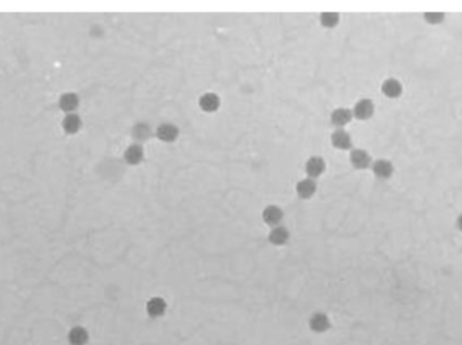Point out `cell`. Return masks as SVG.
<instances>
[{"mask_svg": "<svg viewBox=\"0 0 462 345\" xmlns=\"http://www.w3.org/2000/svg\"><path fill=\"white\" fill-rule=\"evenodd\" d=\"M179 127L172 124V123H162L157 127L156 135L161 142L172 143L179 138Z\"/></svg>", "mask_w": 462, "mask_h": 345, "instance_id": "6da1fadb", "label": "cell"}, {"mask_svg": "<svg viewBox=\"0 0 462 345\" xmlns=\"http://www.w3.org/2000/svg\"><path fill=\"white\" fill-rule=\"evenodd\" d=\"M324 169H326V163H324V159L322 157L314 155L311 158L307 159L306 173L308 175V178H318L323 174Z\"/></svg>", "mask_w": 462, "mask_h": 345, "instance_id": "7a4b0ae2", "label": "cell"}, {"mask_svg": "<svg viewBox=\"0 0 462 345\" xmlns=\"http://www.w3.org/2000/svg\"><path fill=\"white\" fill-rule=\"evenodd\" d=\"M374 112V104L368 98H362L353 108V115L360 120H368Z\"/></svg>", "mask_w": 462, "mask_h": 345, "instance_id": "3957f363", "label": "cell"}, {"mask_svg": "<svg viewBox=\"0 0 462 345\" xmlns=\"http://www.w3.org/2000/svg\"><path fill=\"white\" fill-rule=\"evenodd\" d=\"M282 217H284V213L276 205H269V207H266L262 212V220L265 221L268 225L270 227H277L281 223Z\"/></svg>", "mask_w": 462, "mask_h": 345, "instance_id": "277c9868", "label": "cell"}, {"mask_svg": "<svg viewBox=\"0 0 462 345\" xmlns=\"http://www.w3.org/2000/svg\"><path fill=\"white\" fill-rule=\"evenodd\" d=\"M199 106H200L201 111L211 114V112L218 111V108L221 106V100H219V96L217 93L207 92V93L201 94L200 98H199Z\"/></svg>", "mask_w": 462, "mask_h": 345, "instance_id": "5b68a950", "label": "cell"}, {"mask_svg": "<svg viewBox=\"0 0 462 345\" xmlns=\"http://www.w3.org/2000/svg\"><path fill=\"white\" fill-rule=\"evenodd\" d=\"M350 162L356 169L358 170H364L366 167L370 166V163H372V159H370V155L366 153L365 150H361V149H356V150H353L350 153Z\"/></svg>", "mask_w": 462, "mask_h": 345, "instance_id": "8992f818", "label": "cell"}, {"mask_svg": "<svg viewBox=\"0 0 462 345\" xmlns=\"http://www.w3.org/2000/svg\"><path fill=\"white\" fill-rule=\"evenodd\" d=\"M316 191V183L312 178H304L302 181H299L296 185V193L300 199L308 200L311 199L312 195L315 194Z\"/></svg>", "mask_w": 462, "mask_h": 345, "instance_id": "52a82bcc", "label": "cell"}, {"mask_svg": "<svg viewBox=\"0 0 462 345\" xmlns=\"http://www.w3.org/2000/svg\"><path fill=\"white\" fill-rule=\"evenodd\" d=\"M331 143L338 150H348L352 147V136L342 128H338L332 132Z\"/></svg>", "mask_w": 462, "mask_h": 345, "instance_id": "ba28073f", "label": "cell"}, {"mask_svg": "<svg viewBox=\"0 0 462 345\" xmlns=\"http://www.w3.org/2000/svg\"><path fill=\"white\" fill-rule=\"evenodd\" d=\"M124 161L129 165H138L143 159V147L139 143H133L124 151Z\"/></svg>", "mask_w": 462, "mask_h": 345, "instance_id": "9c48e42d", "label": "cell"}, {"mask_svg": "<svg viewBox=\"0 0 462 345\" xmlns=\"http://www.w3.org/2000/svg\"><path fill=\"white\" fill-rule=\"evenodd\" d=\"M166 310V302L161 297H153L147 301L146 312L150 317H161Z\"/></svg>", "mask_w": 462, "mask_h": 345, "instance_id": "30bf717a", "label": "cell"}, {"mask_svg": "<svg viewBox=\"0 0 462 345\" xmlns=\"http://www.w3.org/2000/svg\"><path fill=\"white\" fill-rule=\"evenodd\" d=\"M353 118V112L352 111H349L348 108H337L335 111H332L331 114V123L332 126L338 127V128H342L346 124L352 122Z\"/></svg>", "mask_w": 462, "mask_h": 345, "instance_id": "8fae6325", "label": "cell"}, {"mask_svg": "<svg viewBox=\"0 0 462 345\" xmlns=\"http://www.w3.org/2000/svg\"><path fill=\"white\" fill-rule=\"evenodd\" d=\"M310 328L316 333H323L330 328V320L324 313H315L310 318Z\"/></svg>", "mask_w": 462, "mask_h": 345, "instance_id": "7c38bea8", "label": "cell"}, {"mask_svg": "<svg viewBox=\"0 0 462 345\" xmlns=\"http://www.w3.org/2000/svg\"><path fill=\"white\" fill-rule=\"evenodd\" d=\"M131 136L134 139L137 143H143L149 140V138L151 136V128L150 126L147 124V123H137L134 127H133V131H131Z\"/></svg>", "mask_w": 462, "mask_h": 345, "instance_id": "4fadbf2b", "label": "cell"}, {"mask_svg": "<svg viewBox=\"0 0 462 345\" xmlns=\"http://www.w3.org/2000/svg\"><path fill=\"white\" fill-rule=\"evenodd\" d=\"M289 240V231L282 225L272 228L269 233V241L273 245H284Z\"/></svg>", "mask_w": 462, "mask_h": 345, "instance_id": "5bb4252c", "label": "cell"}, {"mask_svg": "<svg viewBox=\"0 0 462 345\" xmlns=\"http://www.w3.org/2000/svg\"><path fill=\"white\" fill-rule=\"evenodd\" d=\"M372 169L374 175L383 179L389 178L393 173L392 163L387 161V159H379V161H376V162L373 163Z\"/></svg>", "mask_w": 462, "mask_h": 345, "instance_id": "9a60e30c", "label": "cell"}, {"mask_svg": "<svg viewBox=\"0 0 462 345\" xmlns=\"http://www.w3.org/2000/svg\"><path fill=\"white\" fill-rule=\"evenodd\" d=\"M381 90H383V93H384L387 97L395 98L400 96L403 88H401V84L397 81V80H395V78H388V80H385V81L383 82Z\"/></svg>", "mask_w": 462, "mask_h": 345, "instance_id": "2e32d148", "label": "cell"}, {"mask_svg": "<svg viewBox=\"0 0 462 345\" xmlns=\"http://www.w3.org/2000/svg\"><path fill=\"white\" fill-rule=\"evenodd\" d=\"M70 345H86L88 341V332L81 326H74L68 334Z\"/></svg>", "mask_w": 462, "mask_h": 345, "instance_id": "e0dca14e", "label": "cell"}, {"mask_svg": "<svg viewBox=\"0 0 462 345\" xmlns=\"http://www.w3.org/2000/svg\"><path fill=\"white\" fill-rule=\"evenodd\" d=\"M62 127L68 134H76L81 127V119L76 114H68L62 122Z\"/></svg>", "mask_w": 462, "mask_h": 345, "instance_id": "ac0fdd59", "label": "cell"}, {"mask_svg": "<svg viewBox=\"0 0 462 345\" xmlns=\"http://www.w3.org/2000/svg\"><path fill=\"white\" fill-rule=\"evenodd\" d=\"M78 97L77 94L74 93H65L62 94L61 98H60V108H61L64 112H73L76 108L78 107Z\"/></svg>", "mask_w": 462, "mask_h": 345, "instance_id": "d6986e66", "label": "cell"}, {"mask_svg": "<svg viewBox=\"0 0 462 345\" xmlns=\"http://www.w3.org/2000/svg\"><path fill=\"white\" fill-rule=\"evenodd\" d=\"M340 23V14L323 13L320 14V25L326 29H332Z\"/></svg>", "mask_w": 462, "mask_h": 345, "instance_id": "ffe728a7", "label": "cell"}, {"mask_svg": "<svg viewBox=\"0 0 462 345\" xmlns=\"http://www.w3.org/2000/svg\"><path fill=\"white\" fill-rule=\"evenodd\" d=\"M426 18H427L429 23H439V22L443 21V14H426Z\"/></svg>", "mask_w": 462, "mask_h": 345, "instance_id": "44dd1931", "label": "cell"}, {"mask_svg": "<svg viewBox=\"0 0 462 345\" xmlns=\"http://www.w3.org/2000/svg\"><path fill=\"white\" fill-rule=\"evenodd\" d=\"M457 225H458V228H459V229L462 231V215H459V217H458Z\"/></svg>", "mask_w": 462, "mask_h": 345, "instance_id": "7402d4cb", "label": "cell"}]
</instances>
